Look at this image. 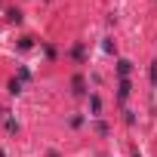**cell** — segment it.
Segmentation results:
<instances>
[{
    "label": "cell",
    "instance_id": "6da1fadb",
    "mask_svg": "<svg viewBox=\"0 0 157 157\" xmlns=\"http://www.w3.org/2000/svg\"><path fill=\"white\" fill-rule=\"evenodd\" d=\"M117 99L126 102L129 99V77H120V86H117Z\"/></svg>",
    "mask_w": 157,
    "mask_h": 157
},
{
    "label": "cell",
    "instance_id": "7a4b0ae2",
    "mask_svg": "<svg viewBox=\"0 0 157 157\" xmlns=\"http://www.w3.org/2000/svg\"><path fill=\"white\" fill-rule=\"evenodd\" d=\"M71 86H74V93H77V96H80V93H83V77H80V74H77V77H74V80H71Z\"/></svg>",
    "mask_w": 157,
    "mask_h": 157
},
{
    "label": "cell",
    "instance_id": "3957f363",
    "mask_svg": "<svg viewBox=\"0 0 157 157\" xmlns=\"http://www.w3.org/2000/svg\"><path fill=\"white\" fill-rule=\"evenodd\" d=\"M117 74L120 77H129V62H117Z\"/></svg>",
    "mask_w": 157,
    "mask_h": 157
},
{
    "label": "cell",
    "instance_id": "277c9868",
    "mask_svg": "<svg viewBox=\"0 0 157 157\" xmlns=\"http://www.w3.org/2000/svg\"><path fill=\"white\" fill-rule=\"evenodd\" d=\"M151 86L157 90V62H151Z\"/></svg>",
    "mask_w": 157,
    "mask_h": 157
},
{
    "label": "cell",
    "instance_id": "5b68a950",
    "mask_svg": "<svg viewBox=\"0 0 157 157\" xmlns=\"http://www.w3.org/2000/svg\"><path fill=\"white\" fill-rule=\"evenodd\" d=\"M10 93H22V80H13L10 83Z\"/></svg>",
    "mask_w": 157,
    "mask_h": 157
},
{
    "label": "cell",
    "instance_id": "8992f818",
    "mask_svg": "<svg viewBox=\"0 0 157 157\" xmlns=\"http://www.w3.org/2000/svg\"><path fill=\"white\" fill-rule=\"evenodd\" d=\"M136 157H142V154H136Z\"/></svg>",
    "mask_w": 157,
    "mask_h": 157
}]
</instances>
